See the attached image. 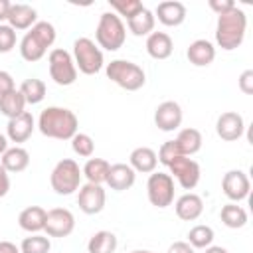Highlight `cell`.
Wrapping results in <instances>:
<instances>
[{"instance_id": "obj_1", "label": "cell", "mask_w": 253, "mask_h": 253, "mask_svg": "<svg viewBox=\"0 0 253 253\" xmlns=\"http://www.w3.org/2000/svg\"><path fill=\"white\" fill-rule=\"evenodd\" d=\"M38 128L47 138L71 140L77 134L79 121H77L75 113L65 107H47L40 113Z\"/></svg>"}, {"instance_id": "obj_2", "label": "cell", "mask_w": 253, "mask_h": 253, "mask_svg": "<svg viewBox=\"0 0 253 253\" xmlns=\"http://www.w3.org/2000/svg\"><path fill=\"white\" fill-rule=\"evenodd\" d=\"M245 30H247V16L241 8L233 6L229 12L217 16L215 42L225 51L237 49L245 40Z\"/></svg>"}, {"instance_id": "obj_3", "label": "cell", "mask_w": 253, "mask_h": 253, "mask_svg": "<svg viewBox=\"0 0 253 253\" xmlns=\"http://www.w3.org/2000/svg\"><path fill=\"white\" fill-rule=\"evenodd\" d=\"M95 40H97V45L107 49V51L121 49L125 40H126V28H125L123 20L113 12H103L99 16Z\"/></svg>"}, {"instance_id": "obj_4", "label": "cell", "mask_w": 253, "mask_h": 253, "mask_svg": "<svg viewBox=\"0 0 253 253\" xmlns=\"http://www.w3.org/2000/svg\"><path fill=\"white\" fill-rule=\"evenodd\" d=\"M105 71H107V77L125 91H138L146 83L144 69L128 59H113Z\"/></svg>"}, {"instance_id": "obj_5", "label": "cell", "mask_w": 253, "mask_h": 253, "mask_svg": "<svg viewBox=\"0 0 253 253\" xmlns=\"http://www.w3.org/2000/svg\"><path fill=\"white\" fill-rule=\"evenodd\" d=\"M81 176L83 174H81L79 164L73 158H63L53 166V170L49 174L51 190L59 196H69V194L79 190Z\"/></svg>"}, {"instance_id": "obj_6", "label": "cell", "mask_w": 253, "mask_h": 253, "mask_svg": "<svg viewBox=\"0 0 253 253\" xmlns=\"http://www.w3.org/2000/svg\"><path fill=\"white\" fill-rule=\"evenodd\" d=\"M73 61L75 67L85 75H95L103 69V51L89 38H77L73 42Z\"/></svg>"}, {"instance_id": "obj_7", "label": "cell", "mask_w": 253, "mask_h": 253, "mask_svg": "<svg viewBox=\"0 0 253 253\" xmlns=\"http://www.w3.org/2000/svg\"><path fill=\"white\" fill-rule=\"evenodd\" d=\"M47 65H49V77L57 85L67 87V85H73L75 83V79H77V67H75V61H73L71 53L65 51L63 47H55V49L49 51Z\"/></svg>"}, {"instance_id": "obj_8", "label": "cell", "mask_w": 253, "mask_h": 253, "mask_svg": "<svg viewBox=\"0 0 253 253\" xmlns=\"http://www.w3.org/2000/svg\"><path fill=\"white\" fill-rule=\"evenodd\" d=\"M148 202L156 208H168L174 202V178L166 172H152L146 182Z\"/></svg>"}, {"instance_id": "obj_9", "label": "cell", "mask_w": 253, "mask_h": 253, "mask_svg": "<svg viewBox=\"0 0 253 253\" xmlns=\"http://www.w3.org/2000/svg\"><path fill=\"white\" fill-rule=\"evenodd\" d=\"M170 176L178 180V184L184 188V190H194L200 182V164L188 156H176L170 164Z\"/></svg>"}, {"instance_id": "obj_10", "label": "cell", "mask_w": 253, "mask_h": 253, "mask_svg": "<svg viewBox=\"0 0 253 253\" xmlns=\"http://www.w3.org/2000/svg\"><path fill=\"white\" fill-rule=\"evenodd\" d=\"M105 202H107V194L103 190V186L99 184H83L79 188V194H77V206L83 213L87 215H95L99 211H103L105 208Z\"/></svg>"}, {"instance_id": "obj_11", "label": "cell", "mask_w": 253, "mask_h": 253, "mask_svg": "<svg viewBox=\"0 0 253 253\" xmlns=\"http://www.w3.org/2000/svg\"><path fill=\"white\" fill-rule=\"evenodd\" d=\"M75 229V217L65 208H53L45 215V227L43 231L49 237H67Z\"/></svg>"}, {"instance_id": "obj_12", "label": "cell", "mask_w": 253, "mask_h": 253, "mask_svg": "<svg viewBox=\"0 0 253 253\" xmlns=\"http://www.w3.org/2000/svg\"><path fill=\"white\" fill-rule=\"evenodd\" d=\"M221 190L233 204H237V202H241L249 196L251 184H249V178L243 170H229V172L223 174Z\"/></svg>"}, {"instance_id": "obj_13", "label": "cell", "mask_w": 253, "mask_h": 253, "mask_svg": "<svg viewBox=\"0 0 253 253\" xmlns=\"http://www.w3.org/2000/svg\"><path fill=\"white\" fill-rule=\"evenodd\" d=\"M215 132L221 140L225 142H233L237 138L243 136L245 132V123H243V117L235 111H227V113H221L217 117V123H215Z\"/></svg>"}, {"instance_id": "obj_14", "label": "cell", "mask_w": 253, "mask_h": 253, "mask_svg": "<svg viewBox=\"0 0 253 253\" xmlns=\"http://www.w3.org/2000/svg\"><path fill=\"white\" fill-rule=\"evenodd\" d=\"M182 117H184L182 115V107L176 101H164L154 111V123L164 132L176 130L182 125Z\"/></svg>"}, {"instance_id": "obj_15", "label": "cell", "mask_w": 253, "mask_h": 253, "mask_svg": "<svg viewBox=\"0 0 253 253\" xmlns=\"http://www.w3.org/2000/svg\"><path fill=\"white\" fill-rule=\"evenodd\" d=\"M154 18H158L160 24L168 26V28H174V26H180L184 20H186V6L178 0H166V2H160L156 6V12H154Z\"/></svg>"}, {"instance_id": "obj_16", "label": "cell", "mask_w": 253, "mask_h": 253, "mask_svg": "<svg viewBox=\"0 0 253 253\" xmlns=\"http://www.w3.org/2000/svg\"><path fill=\"white\" fill-rule=\"evenodd\" d=\"M34 128H36V121H34L32 113L24 111L20 117H16V119H10V121H8L6 134H8V138H10L12 142H16V144H18V142H26V140L32 136Z\"/></svg>"}, {"instance_id": "obj_17", "label": "cell", "mask_w": 253, "mask_h": 253, "mask_svg": "<svg viewBox=\"0 0 253 253\" xmlns=\"http://www.w3.org/2000/svg\"><path fill=\"white\" fill-rule=\"evenodd\" d=\"M38 20V12L30 4H12L8 12V26L12 30H30Z\"/></svg>"}, {"instance_id": "obj_18", "label": "cell", "mask_w": 253, "mask_h": 253, "mask_svg": "<svg viewBox=\"0 0 253 253\" xmlns=\"http://www.w3.org/2000/svg\"><path fill=\"white\" fill-rule=\"evenodd\" d=\"M136 180V172L128 166V164H111L109 168V174H107V184L111 186V190L115 192H123V190H128Z\"/></svg>"}, {"instance_id": "obj_19", "label": "cell", "mask_w": 253, "mask_h": 253, "mask_svg": "<svg viewBox=\"0 0 253 253\" xmlns=\"http://www.w3.org/2000/svg\"><path fill=\"white\" fill-rule=\"evenodd\" d=\"M174 210H176V215H178L180 219H184V221H194V219H198V217L202 215V211H204V202H202V198H200L198 194L188 192V194H184V196H180V198L176 200Z\"/></svg>"}, {"instance_id": "obj_20", "label": "cell", "mask_w": 253, "mask_h": 253, "mask_svg": "<svg viewBox=\"0 0 253 253\" xmlns=\"http://www.w3.org/2000/svg\"><path fill=\"white\" fill-rule=\"evenodd\" d=\"M186 55H188V61H190L192 65H196V67H206V65H210V63L215 59V47H213V43L208 42V40H196V42H192V43L188 45Z\"/></svg>"}, {"instance_id": "obj_21", "label": "cell", "mask_w": 253, "mask_h": 253, "mask_svg": "<svg viewBox=\"0 0 253 253\" xmlns=\"http://www.w3.org/2000/svg\"><path fill=\"white\" fill-rule=\"evenodd\" d=\"M174 43L166 32H152L146 38V51L152 59H168L172 55Z\"/></svg>"}, {"instance_id": "obj_22", "label": "cell", "mask_w": 253, "mask_h": 253, "mask_svg": "<svg viewBox=\"0 0 253 253\" xmlns=\"http://www.w3.org/2000/svg\"><path fill=\"white\" fill-rule=\"evenodd\" d=\"M158 164V156L152 148L148 146H138L130 152L128 156V166L134 170V172H142V174H152L154 168Z\"/></svg>"}, {"instance_id": "obj_23", "label": "cell", "mask_w": 253, "mask_h": 253, "mask_svg": "<svg viewBox=\"0 0 253 253\" xmlns=\"http://www.w3.org/2000/svg\"><path fill=\"white\" fill-rule=\"evenodd\" d=\"M45 215H47V211L43 208H40V206H28V208H24L20 211L18 223L28 233H40L45 227Z\"/></svg>"}, {"instance_id": "obj_24", "label": "cell", "mask_w": 253, "mask_h": 253, "mask_svg": "<svg viewBox=\"0 0 253 253\" xmlns=\"http://www.w3.org/2000/svg\"><path fill=\"white\" fill-rule=\"evenodd\" d=\"M0 164L4 166V170L8 174L10 172H22L30 164V152L26 148H22V146H12L2 154V162Z\"/></svg>"}, {"instance_id": "obj_25", "label": "cell", "mask_w": 253, "mask_h": 253, "mask_svg": "<svg viewBox=\"0 0 253 253\" xmlns=\"http://www.w3.org/2000/svg\"><path fill=\"white\" fill-rule=\"evenodd\" d=\"M174 140H176V144H178L182 156H192V154H196V152L202 148V142H204V140H202V132H200L198 128H192V126L182 128Z\"/></svg>"}, {"instance_id": "obj_26", "label": "cell", "mask_w": 253, "mask_h": 253, "mask_svg": "<svg viewBox=\"0 0 253 253\" xmlns=\"http://www.w3.org/2000/svg\"><path fill=\"white\" fill-rule=\"evenodd\" d=\"M24 111H26V99L18 89H14V91H10V93L0 97V113L4 117H8V121L20 117Z\"/></svg>"}, {"instance_id": "obj_27", "label": "cell", "mask_w": 253, "mask_h": 253, "mask_svg": "<svg viewBox=\"0 0 253 253\" xmlns=\"http://www.w3.org/2000/svg\"><path fill=\"white\" fill-rule=\"evenodd\" d=\"M109 168H111V164H109L107 160H103V158H89V160L85 162L81 174L87 178L89 184H99V186H101L103 182H107Z\"/></svg>"}, {"instance_id": "obj_28", "label": "cell", "mask_w": 253, "mask_h": 253, "mask_svg": "<svg viewBox=\"0 0 253 253\" xmlns=\"http://www.w3.org/2000/svg\"><path fill=\"white\" fill-rule=\"evenodd\" d=\"M154 22H156L154 14H152L148 8H142L136 16H132L130 20H126V26H128V30L132 32V36H138V38H140V36L152 34Z\"/></svg>"}, {"instance_id": "obj_29", "label": "cell", "mask_w": 253, "mask_h": 253, "mask_svg": "<svg viewBox=\"0 0 253 253\" xmlns=\"http://www.w3.org/2000/svg\"><path fill=\"white\" fill-rule=\"evenodd\" d=\"M115 249H117V235L113 231H105V229L93 233L87 243L89 253H115Z\"/></svg>"}, {"instance_id": "obj_30", "label": "cell", "mask_w": 253, "mask_h": 253, "mask_svg": "<svg viewBox=\"0 0 253 253\" xmlns=\"http://www.w3.org/2000/svg\"><path fill=\"white\" fill-rule=\"evenodd\" d=\"M24 99H26V105H38L43 101L45 97V83L42 79H36V77H30V79H24L20 89H18Z\"/></svg>"}, {"instance_id": "obj_31", "label": "cell", "mask_w": 253, "mask_h": 253, "mask_svg": "<svg viewBox=\"0 0 253 253\" xmlns=\"http://www.w3.org/2000/svg\"><path fill=\"white\" fill-rule=\"evenodd\" d=\"M219 217H221L223 225H227L229 229H239V227H243L247 223V211L241 206L233 204V202L231 204H225L221 208Z\"/></svg>"}, {"instance_id": "obj_32", "label": "cell", "mask_w": 253, "mask_h": 253, "mask_svg": "<svg viewBox=\"0 0 253 253\" xmlns=\"http://www.w3.org/2000/svg\"><path fill=\"white\" fill-rule=\"evenodd\" d=\"M45 47L32 36V32H26V36L22 38L20 42V55L26 59V61H40L43 55H45Z\"/></svg>"}, {"instance_id": "obj_33", "label": "cell", "mask_w": 253, "mask_h": 253, "mask_svg": "<svg viewBox=\"0 0 253 253\" xmlns=\"http://www.w3.org/2000/svg\"><path fill=\"white\" fill-rule=\"evenodd\" d=\"M188 243L194 249H206L213 243V229L210 225H194L188 231Z\"/></svg>"}, {"instance_id": "obj_34", "label": "cell", "mask_w": 253, "mask_h": 253, "mask_svg": "<svg viewBox=\"0 0 253 253\" xmlns=\"http://www.w3.org/2000/svg\"><path fill=\"white\" fill-rule=\"evenodd\" d=\"M51 241L45 235L32 233L30 237H24L20 243V253H49Z\"/></svg>"}, {"instance_id": "obj_35", "label": "cell", "mask_w": 253, "mask_h": 253, "mask_svg": "<svg viewBox=\"0 0 253 253\" xmlns=\"http://www.w3.org/2000/svg\"><path fill=\"white\" fill-rule=\"evenodd\" d=\"M30 32H32V36H34L45 49L51 47L53 42H55V28H53V24H49V22H36V24L30 28Z\"/></svg>"}, {"instance_id": "obj_36", "label": "cell", "mask_w": 253, "mask_h": 253, "mask_svg": "<svg viewBox=\"0 0 253 253\" xmlns=\"http://www.w3.org/2000/svg\"><path fill=\"white\" fill-rule=\"evenodd\" d=\"M71 148L77 156L81 158H91L93 156V150H95V142L89 134L85 132H77L73 138H71Z\"/></svg>"}, {"instance_id": "obj_37", "label": "cell", "mask_w": 253, "mask_h": 253, "mask_svg": "<svg viewBox=\"0 0 253 253\" xmlns=\"http://www.w3.org/2000/svg\"><path fill=\"white\" fill-rule=\"evenodd\" d=\"M111 8H115L121 16H125L126 20H130L132 16H136L144 6L138 0H111Z\"/></svg>"}, {"instance_id": "obj_38", "label": "cell", "mask_w": 253, "mask_h": 253, "mask_svg": "<svg viewBox=\"0 0 253 253\" xmlns=\"http://www.w3.org/2000/svg\"><path fill=\"white\" fill-rule=\"evenodd\" d=\"M156 156H158V162H162L164 166H168L176 156H182V152H180L176 140H166V142L160 146V150H158Z\"/></svg>"}, {"instance_id": "obj_39", "label": "cell", "mask_w": 253, "mask_h": 253, "mask_svg": "<svg viewBox=\"0 0 253 253\" xmlns=\"http://www.w3.org/2000/svg\"><path fill=\"white\" fill-rule=\"evenodd\" d=\"M16 45V30H12L8 24H0V53L12 51Z\"/></svg>"}, {"instance_id": "obj_40", "label": "cell", "mask_w": 253, "mask_h": 253, "mask_svg": "<svg viewBox=\"0 0 253 253\" xmlns=\"http://www.w3.org/2000/svg\"><path fill=\"white\" fill-rule=\"evenodd\" d=\"M237 85H239L241 93H245V95H253V69H245V71L239 75Z\"/></svg>"}, {"instance_id": "obj_41", "label": "cell", "mask_w": 253, "mask_h": 253, "mask_svg": "<svg viewBox=\"0 0 253 253\" xmlns=\"http://www.w3.org/2000/svg\"><path fill=\"white\" fill-rule=\"evenodd\" d=\"M14 89H16V85H14L12 75L8 71L0 69V97L6 95V93H10V91H14Z\"/></svg>"}, {"instance_id": "obj_42", "label": "cell", "mask_w": 253, "mask_h": 253, "mask_svg": "<svg viewBox=\"0 0 253 253\" xmlns=\"http://www.w3.org/2000/svg\"><path fill=\"white\" fill-rule=\"evenodd\" d=\"M235 4L231 2V0H210V8L219 16V14H225V12H229L231 8H233Z\"/></svg>"}, {"instance_id": "obj_43", "label": "cell", "mask_w": 253, "mask_h": 253, "mask_svg": "<svg viewBox=\"0 0 253 253\" xmlns=\"http://www.w3.org/2000/svg\"><path fill=\"white\" fill-rule=\"evenodd\" d=\"M168 253H194V247L188 241H174L168 247Z\"/></svg>"}, {"instance_id": "obj_44", "label": "cell", "mask_w": 253, "mask_h": 253, "mask_svg": "<svg viewBox=\"0 0 253 253\" xmlns=\"http://www.w3.org/2000/svg\"><path fill=\"white\" fill-rule=\"evenodd\" d=\"M8 190H10V176L4 170V166L0 164V198H4L8 194Z\"/></svg>"}, {"instance_id": "obj_45", "label": "cell", "mask_w": 253, "mask_h": 253, "mask_svg": "<svg viewBox=\"0 0 253 253\" xmlns=\"http://www.w3.org/2000/svg\"><path fill=\"white\" fill-rule=\"evenodd\" d=\"M0 253H20V247L12 241H0Z\"/></svg>"}, {"instance_id": "obj_46", "label": "cell", "mask_w": 253, "mask_h": 253, "mask_svg": "<svg viewBox=\"0 0 253 253\" xmlns=\"http://www.w3.org/2000/svg\"><path fill=\"white\" fill-rule=\"evenodd\" d=\"M10 6H12V2H8V0H0V24H2L4 20H8Z\"/></svg>"}, {"instance_id": "obj_47", "label": "cell", "mask_w": 253, "mask_h": 253, "mask_svg": "<svg viewBox=\"0 0 253 253\" xmlns=\"http://www.w3.org/2000/svg\"><path fill=\"white\" fill-rule=\"evenodd\" d=\"M206 253H227V249L219 247V245H210V247H206Z\"/></svg>"}, {"instance_id": "obj_48", "label": "cell", "mask_w": 253, "mask_h": 253, "mask_svg": "<svg viewBox=\"0 0 253 253\" xmlns=\"http://www.w3.org/2000/svg\"><path fill=\"white\" fill-rule=\"evenodd\" d=\"M8 150V136L0 134V154H4Z\"/></svg>"}, {"instance_id": "obj_49", "label": "cell", "mask_w": 253, "mask_h": 253, "mask_svg": "<svg viewBox=\"0 0 253 253\" xmlns=\"http://www.w3.org/2000/svg\"><path fill=\"white\" fill-rule=\"evenodd\" d=\"M130 253H152V251H148V249H134V251H130Z\"/></svg>"}]
</instances>
